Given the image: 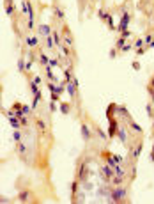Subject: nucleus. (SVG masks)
I'll return each mask as SVG.
<instances>
[{
  "label": "nucleus",
  "instance_id": "f257e3e1",
  "mask_svg": "<svg viewBox=\"0 0 154 204\" xmlns=\"http://www.w3.org/2000/svg\"><path fill=\"white\" fill-rule=\"evenodd\" d=\"M126 195H128L126 188H124L122 185H119V187L112 192V201H114V203H122V201H126Z\"/></svg>",
  "mask_w": 154,
  "mask_h": 204
},
{
  "label": "nucleus",
  "instance_id": "f03ea898",
  "mask_svg": "<svg viewBox=\"0 0 154 204\" xmlns=\"http://www.w3.org/2000/svg\"><path fill=\"white\" fill-rule=\"evenodd\" d=\"M18 201L20 203H30V201H34V194L30 190H23V192H20Z\"/></svg>",
  "mask_w": 154,
  "mask_h": 204
},
{
  "label": "nucleus",
  "instance_id": "7ed1b4c3",
  "mask_svg": "<svg viewBox=\"0 0 154 204\" xmlns=\"http://www.w3.org/2000/svg\"><path fill=\"white\" fill-rule=\"evenodd\" d=\"M87 172H89L87 163H82V165H80V172H78V179H80V181H83V179L87 178Z\"/></svg>",
  "mask_w": 154,
  "mask_h": 204
},
{
  "label": "nucleus",
  "instance_id": "20e7f679",
  "mask_svg": "<svg viewBox=\"0 0 154 204\" xmlns=\"http://www.w3.org/2000/svg\"><path fill=\"white\" fill-rule=\"evenodd\" d=\"M82 137H83V140H90V130L87 124H82Z\"/></svg>",
  "mask_w": 154,
  "mask_h": 204
},
{
  "label": "nucleus",
  "instance_id": "39448f33",
  "mask_svg": "<svg viewBox=\"0 0 154 204\" xmlns=\"http://www.w3.org/2000/svg\"><path fill=\"white\" fill-rule=\"evenodd\" d=\"M5 12H7L9 16H12V14H14V5H12V0H5Z\"/></svg>",
  "mask_w": 154,
  "mask_h": 204
},
{
  "label": "nucleus",
  "instance_id": "423d86ee",
  "mask_svg": "<svg viewBox=\"0 0 154 204\" xmlns=\"http://www.w3.org/2000/svg\"><path fill=\"white\" fill-rule=\"evenodd\" d=\"M128 21H129V14H128V12H124V16H122V21H121V27H119V30H126V25H128Z\"/></svg>",
  "mask_w": 154,
  "mask_h": 204
},
{
  "label": "nucleus",
  "instance_id": "0eeeda50",
  "mask_svg": "<svg viewBox=\"0 0 154 204\" xmlns=\"http://www.w3.org/2000/svg\"><path fill=\"white\" fill-rule=\"evenodd\" d=\"M39 32H41L43 36H50V34H51V27H50V25H41V27H39Z\"/></svg>",
  "mask_w": 154,
  "mask_h": 204
},
{
  "label": "nucleus",
  "instance_id": "6e6552de",
  "mask_svg": "<svg viewBox=\"0 0 154 204\" xmlns=\"http://www.w3.org/2000/svg\"><path fill=\"white\" fill-rule=\"evenodd\" d=\"M64 39H66V44L67 46H73L74 43H73V37H71V34H69V30H64Z\"/></svg>",
  "mask_w": 154,
  "mask_h": 204
},
{
  "label": "nucleus",
  "instance_id": "1a4fd4ad",
  "mask_svg": "<svg viewBox=\"0 0 154 204\" xmlns=\"http://www.w3.org/2000/svg\"><path fill=\"white\" fill-rule=\"evenodd\" d=\"M103 178H105L106 181L112 178V169H110V167H103Z\"/></svg>",
  "mask_w": 154,
  "mask_h": 204
},
{
  "label": "nucleus",
  "instance_id": "9d476101",
  "mask_svg": "<svg viewBox=\"0 0 154 204\" xmlns=\"http://www.w3.org/2000/svg\"><path fill=\"white\" fill-rule=\"evenodd\" d=\"M115 130H117V121L110 119V135H115Z\"/></svg>",
  "mask_w": 154,
  "mask_h": 204
},
{
  "label": "nucleus",
  "instance_id": "9b49d317",
  "mask_svg": "<svg viewBox=\"0 0 154 204\" xmlns=\"http://www.w3.org/2000/svg\"><path fill=\"white\" fill-rule=\"evenodd\" d=\"M27 44H28V46H37V37H28V39H27Z\"/></svg>",
  "mask_w": 154,
  "mask_h": 204
},
{
  "label": "nucleus",
  "instance_id": "f8f14e48",
  "mask_svg": "<svg viewBox=\"0 0 154 204\" xmlns=\"http://www.w3.org/2000/svg\"><path fill=\"white\" fill-rule=\"evenodd\" d=\"M69 108H71V107H69V103H62V105H60V112H62V114H67V112H69Z\"/></svg>",
  "mask_w": 154,
  "mask_h": 204
},
{
  "label": "nucleus",
  "instance_id": "ddd939ff",
  "mask_svg": "<svg viewBox=\"0 0 154 204\" xmlns=\"http://www.w3.org/2000/svg\"><path fill=\"white\" fill-rule=\"evenodd\" d=\"M129 126H131V128H133V130H135L137 133H142V128H140V126H138L137 123H133V121H129Z\"/></svg>",
  "mask_w": 154,
  "mask_h": 204
},
{
  "label": "nucleus",
  "instance_id": "4468645a",
  "mask_svg": "<svg viewBox=\"0 0 154 204\" xmlns=\"http://www.w3.org/2000/svg\"><path fill=\"white\" fill-rule=\"evenodd\" d=\"M99 18H101V20H108V21H110V16H108V12H106V11H99Z\"/></svg>",
  "mask_w": 154,
  "mask_h": 204
},
{
  "label": "nucleus",
  "instance_id": "2eb2a0df",
  "mask_svg": "<svg viewBox=\"0 0 154 204\" xmlns=\"http://www.w3.org/2000/svg\"><path fill=\"white\" fill-rule=\"evenodd\" d=\"M37 128H39L41 131H46V124H44L41 119H37Z\"/></svg>",
  "mask_w": 154,
  "mask_h": 204
},
{
  "label": "nucleus",
  "instance_id": "dca6fc26",
  "mask_svg": "<svg viewBox=\"0 0 154 204\" xmlns=\"http://www.w3.org/2000/svg\"><path fill=\"white\" fill-rule=\"evenodd\" d=\"M12 137H14V140H16V142H21V139H23L21 131H14V135H12Z\"/></svg>",
  "mask_w": 154,
  "mask_h": 204
},
{
  "label": "nucleus",
  "instance_id": "f3484780",
  "mask_svg": "<svg viewBox=\"0 0 154 204\" xmlns=\"http://www.w3.org/2000/svg\"><path fill=\"white\" fill-rule=\"evenodd\" d=\"M119 137H121L122 142H126V131H124V128H119Z\"/></svg>",
  "mask_w": 154,
  "mask_h": 204
},
{
  "label": "nucleus",
  "instance_id": "a211bd4d",
  "mask_svg": "<svg viewBox=\"0 0 154 204\" xmlns=\"http://www.w3.org/2000/svg\"><path fill=\"white\" fill-rule=\"evenodd\" d=\"M55 16H57V18H60V20H62V18H64V12H62V11H60V9H59V7H55Z\"/></svg>",
  "mask_w": 154,
  "mask_h": 204
},
{
  "label": "nucleus",
  "instance_id": "6ab92c4d",
  "mask_svg": "<svg viewBox=\"0 0 154 204\" xmlns=\"http://www.w3.org/2000/svg\"><path fill=\"white\" fill-rule=\"evenodd\" d=\"M140 153H142V142H140V144L137 146V149H135V158H138V155H140Z\"/></svg>",
  "mask_w": 154,
  "mask_h": 204
},
{
  "label": "nucleus",
  "instance_id": "aec40b11",
  "mask_svg": "<svg viewBox=\"0 0 154 204\" xmlns=\"http://www.w3.org/2000/svg\"><path fill=\"white\" fill-rule=\"evenodd\" d=\"M147 92L151 94V98H153V101H154V87H151V85H147Z\"/></svg>",
  "mask_w": 154,
  "mask_h": 204
},
{
  "label": "nucleus",
  "instance_id": "412c9836",
  "mask_svg": "<svg viewBox=\"0 0 154 204\" xmlns=\"http://www.w3.org/2000/svg\"><path fill=\"white\" fill-rule=\"evenodd\" d=\"M147 114H149L151 117H154V110H153V105H147Z\"/></svg>",
  "mask_w": 154,
  "mask_h": 204
},
{
  "label": "nucleus",
  "instance_id": "4be33fe9",
  "mask_svg": "<svg viewBox=\"0 0 154 204\" xmlns=\"http://www.w3.org/2000/svg\"><path fill=\"white\" fill-rule=\"evenodd\" d=\"M39 57H41V59H39V60H41V64H44V66H46V64H48V59H46V55H39Z\"/></svg>",
  "mask_w": 154,
  "mask_h": 204
},
{
  "label": "nucleus",
  "instance_id": "5701e85b",
  "mask_svg": "<svg viewBox=\"0 0 154 204\" xmlns=\"http://www.w3.org/2000/svg\"><path fill=\"white\" fill-rule=\"evenodd\" d=\"M46 46H48V48H51V46H53V43H51L50 36H46Z\"/></svg>",
  "mask_w": 154,
  "mask_h": 204
},
{
  "label": "nucleus",
  "instance_id": "b1692460",
  "mask_svg": "<svg viewBox=\"0 0 154 204\" xmlns=\"http://www.w3.org/2000/svg\"><path fill=\"white\" fill-rule=\"evenodd\" d=\"M18 68H20V71H23V59H20V62H18Z\"/></svg>",
  "mask_w": 154,
  "mask_h": 204
},
{
  "label": "nucleus",
  "instance_id": "393cba45",
  "mask_svg": "<svg viewBox=\"0 0 154 204\" xmlns=\"http://www.w3.org/2000/svg\"><path fill=\"white\" fill-rule=\"evenodd\" d=\"M30 85H32V87H30V89H32V92H37V85H35V83H34V82H32V83H30Z\"/></svg>",
  "mask_w": 154,
  "mask_h": 204
},
{
  "label": "nucleus",
  "instance_id": "a878e982",
  "mask_svg": "<svg viewBox=\"0 0 154 204\" xmlns=\"http://www.w3.org/2000/svg\"><path fill=\"white\" fill-rule=\"evenodd\" d=\"M11 123H12V126H14V128H18V126H20V124H18V121H16V119H11Z\"/></svg>",
  "mask_w": 154,
  "mask_h": 204
},
{
  "label": "nucleus",
  "instance_id": "bb28decb",
  "mask_svg": "<svg viewBox=\"0 0 154 204\" xmlns=\"http://www.w3.org/2000/svg\"><path fill=\"white\" fill-rule=\"evenodd\" d=\"M151 87H154V76H153V80H151V83H149Z\"/></svg>",
  "mask_w": 154,
  "mask_h": 204
},
{
  "label": "nucleus",
  "instance_id": "cd10ccee",
  "mask_svg": "<svg viewBox=\"0 0 154 204\" xmlns=\"http://www.w3.org/2000/svg\"><path fill=\"white\" fill-rule=\"evenodd\" d=\"M96 2H99V0H96Z\"/></svg>",
  "mask_w": 154,
  "mask_h": 204
}]
</instances>
